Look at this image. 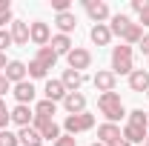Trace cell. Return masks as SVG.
<instances>
[{
	"instance_id": "5b68a950",
	"label": "cell",
	"mask_w": 149,
	"mask_h": 146,
	"mask_svg": "<svg viewBox=\"0 0 149 146\" xmlns=\"http://www.w3.org/2000/svg\"><path fill=\"white\" fill-rule=\"evenodd\" d=\"M66 60H69V69L83 74V69H89V63H92V55H89V49H77L74 46L72 52L66 55Z\"/></svg>"
},
{
	"instance_id": "cb8c5ba5",
	"label": "cell",
	"mask_w": 149,
	"mask_h": 146,
	"mask_svg": "<svg viewBox=\"0 0 149 146\" xmlns=\"http://www.w3.org/2000/svg\"><path fill=\"white\" fill-rule=\"evenodd\" d=\"M129 23H132V20L126 17V15H115L112 23H109V32H112V35H118V37H123V32L129 29Z\"/></svg>"
},
{
	"instance_id": "83f0119b",
	"label": "cell",
	"mask_w": 149,
	"mask_h": 146,
	"mask_svg": "<svg viewBox=\"0 0 149 146\" xmlns=\"http://www.w3.org/2000/svg\"><path fill=\"white\" fill-rule=\"evenodd\" d=\"M12 26V6H9V0H0V26Z\"/></svg>"
},
{
	"instance_id": "d6986e66",
	"label": "cell",
	"mask_w": 149,
	"mask_h": 146,
	"mask_svg": "<svg viewBox=\"0 0 149 146\" xmlns=\"http://www.w3.org/2000/svg\"><path fill=\"white\" fill-rule=\"evenodd\" d=\"M55 26L60 29V35H69V32H74V26H77V17H74L72 12H60L55 17Z\"/></svg>"
},
{
	"instance_id": "4316f807",
	"label": "cell",
	"mask_w": 149,
	"mask_h": 146,
	"mask_svg": "<svg viewBox=\"0 0 149 146\" xmlns=\"http://www.w3.org/2000/svg\"><path fill=\"white\" fill-rule=\"evenodd\" d=\"M129 126H141V129H146V126H149L146 112H143V109H135V112H129Z\"/></svg>"
},
{
	"instance_id": "60d3db41",
	"label": "cell",
	"mask_w": 149,
	"mask_h": 146,
	"mask_svg": "<svg viewBox=\"0 0 149 146\" xmlns=\"http://www.w3.org/2000/svg\"><path fill=\"white\" fill-rule=\"evenodd\" d=\"M92 146H106V143H100V140H95V143H92Z\"/></svg>"
},
{
	"instance_id": "7c38bea8",
	"label": "cell",
	"mask_w": 149,
	"mask_h": 146,
	"mask_svg": "<svg viewBox=\"0 0 149 146\" xmlns=\"http://www.w3.org/2000/svg\"><path fill=\"white\" fill-rule=\"evenodd\" d=\"M118 138H123L118 123H103V126H97V140H100V143L112 146L115 140H118Z\"/></svg>"
},
{
	"instance_id": "1f68e13d",
	"label": "cell",
	"mask_w": 149,
	"mask_h": 146,
	"mask_svg": "<svg viewBox=\"0 0 149 146\" xmlns=\"http://www.w3.org/2000/svg\"><path fill=\"white\" fill-rule=\"evenodd\" d=\"M9 46H12V35H9L6 29H0V52H6Z\"/></svg>"
},
{
	"instance_id": "52a82bcc",
	"label": "cell",
	"mask_w": 149,
	"mask_h": 146,
	"mask_svg": "<svg viewBox=\"0 0 149 146\" xmlns=\"http://www.w3.org/2000/svg\"><path fill=\"white\" fill-rule=\"evenodd\" d=\"M12 95L17 97V103H23V106H29V103L35 100L37 89L32 86V80H20V83H15V86H12Z\"/></svg>"
},
{
	"instance_id": "8992f818",
	"label": "cell",
	"mask_w": 149,
	"mask_h": 146,
	"mask_svg": "<svg viewBox=\"0 0 149 146\" xmlns=\"http://www.w3.org/2000/svg\"><path fill=\"white\" fill-rule=\"evenodd\" d=\"M32 126L40 132V138H43V140H57V138H60V126H57L55 120H46V117H37V115H35Z\"/></svg>"
},
{
	"instance_id": "ee69618b",
	"label": "cell",
	"mask_w": 149,
	"mask_h": 146,
	"mask_svg": "<svg viewBox=\"0 0 149 146\" xmlns=\"http://www.w3.org/2000/svg\"><path fill=\"white\" fill-rule=\"evenodd\" d=\"M146 95H149V92H146Z\"/></svg>"
},
{
	"instance_id": "484cf974",
	"label": "cell",
	"mask_w": 149,
	"mask_h": 146,
	"mask_svg": "<svg viewBox=\"0 0 149 146\" xmlns=\"http://www.w3.org/2000/svg\"><path fill=\"white\" fill-rule=\"evenodd\" d=\"M55 112H57V103L46 100V97L35 106V115H37V117H46V120H52V115H55Z\"/></svg>"
},
{
	"instance_id": "44dd1931",
	"label": "cell",
	"mask_w": 149,
	"mask_h": 146,
	"mask_svg": "<svg viewBox=\"0 0 149 146\" xmlns=\"http://www.w3.org/2000/svg\"><path fill=\"white\" fill-rule=\"evenodd\" d=\"M120 135H123V140H129V143H143L149 132H146V129H141V126H129V123H126Z\"/></svg>"
},
{
	"instance_id": "f546056e",
	"label": "cell",
	"mask_w": 149,
	"mask_h": 146,
	"mask_svg": "<svg viewBox=\"0 0 149 146\" xmlns=\"http://www.w3.org/2000/svg\"><path fill=\"white\" fill-rule=\"evenodd\" d=\"M26 72H29V77H46V72H49V69H46V66H40L37 60H32V63L26 66Z\"/></svg>"
},
{
	"instance_id": "603a6c76",
	"label": "cell",
	"mask_w": 149,
	"mask_h": 146,
	"mask_svg": "<svg viewBox=\"0 0 149 146\" xmlns=\"http://www.w3.org/2000/svg\"><path fill=\"white\" fill-rule=\"evenodd\" d=\"M49 43H52V49L57 52V57H60V55H69V52L74 49V46H72V40H69V35H55L52 40H49Z\"/></svg>"
},
{
	"instance_id": "4dcf8cb0",
	"label": "cell",
	"mask_w": 149,
	"mask_h": 146,
	"mask_svg": "<svg viewBox=\"0 0 149 146\" xmlns=\"http://www.w3.org/2000/svg\"><path fill=\"white\" fill-rule=\"evenodd\" d=\"M9 120H12V112L6 109V103H3V97H0V129H6Z\"/></svg>"
},
{
	"instance_id": "3957f363",
	"label": "cell",
	"mask_w": 149,
	"mask_h": 146,
	"mask_svg": "<svg viewBox=\"0 0 149 146\" xmlns=\"http://www.w3.org/2000/svg\"><path fill=\"white\" fill-rule=\"evenodd\" d=\"M95 126V115L89 112H83V115H66V120H63V129H66V135H77V132H89Z\"/></svg>"
},
{
	"instance_id": "9c48e42d",
	"label": "cell",
	"mask_w": 149,
	"mask_h": 146,
	"mask_svg": "<svg viewBox=\"0 0 149 146\" xmlns=\"http://www.w3.org/2000/svg\"><path fill=\"white\" fill-rule=\"evenodd\" d=\"M83 6H86V12H89V17L95 23H103V20L109 17V6L103 0H83Z\"/></svg>"
},
{
	"instance_id": "4fadbf2b",
	"label": "cell",
	"mask_w": 149,
	"mask_h": 146,
	"mask_svg": "<svg viewBox=\"0 0 149 146\" xmlns=\"http://www.w3.org/2000/svg\"><path fill=\"white\" fill-rule=\"evenodd\" d=\"M129 89L132 92H149V69H135L129 74Z\"/></svg>"
},
{
	"instance_id": "8fae6325",
	"label": "cell",
	"mask_w": 149,
	"mask_h": 146,
	"mask_svg": "<svg viewBox=\"0 0 149 146\" xmlns=\"http://www.w3.org/2000/svg\"><path fill=\"white\" fill-rule=\"evenodd\" d=\"M43 95H46V100H52V103H63V97L69 95L66 92V86L60 83V80H46V86H43Z\"/></svg>"
},
{
	"instance_id": "7402d4cb",
	"label": "cell",
	"mask_w": 149,
	"mask_h": 146,
	"mask_svg": "<svg viewBox=\"0 0 149 146\" xmlns=\"http://www.w3.org/2000/svg\"><path fill=\"white\" fill-rule=\"evenodd\" d=\"M40 66H46V69H52L57 63V52L52 49V46H43V49H37V57H35Z\"/></svg>"
},
{
	"instance_id": "f1b7e54d",
	"label": "cell",
	"mask_w": 149,
	"mask_h": 146,
	"mask_svg": "<svg viewBox=\"0 0 149 146\" xmlns=\"http://www.w3.org/2000/svg\"><path fill=\"white\" fill-rule=\"evenodd\" d=\"M0 146H20V140H17V135H15V132L3 129V132H0Z\"/></svg>"
},
{
	"instance_id": "6da1fadb",
	"label": "cell",
	"mask_w": 149,
	"mask_h": 146,
	"mask_svg": "<svg viewBox=\"0 0 149 146\" xmlns=\"http://www.w3.org/2000/svg\"><path fill=\"white\" fill-rule=\"evenodd\" d=\"M97 109H100V115L106 117V123H115V120H120V117L126 115L123 100H120L118 92H103V95L97 97Z\"/></svg>"
},
{
	"instance_id": "2e32d148",
	"label": "cell",
	"mask_w": 149,
	"mask_h": 146,
	"mask_svg": "<svg viewBox=\"0 0 149 146\" xmlns=\"http://www.w3.org/2000/svg\"><path fill=\"white\" fill-rule=\"evenodd\" d=\"M115 83H118V77L112 72H106V69L95 74V89L100 92V95H103V92H115Z\"/></svg>"
},
{
	"instance_id": "ffe728a7",
	"label": "cell",
	"mask_w": 149,
	"mask_h": 146,
	"mask_svg": "<svg viewBox=\"0 0 149 146\" xmlns=\"http://www.w3.org/2000/svg\"><path fill=\"white\" fill-rule=\"evenodd\" d=\"M60 83L66 86V92H77L80 86H83V74L74 72V69H66V72H63V77H60Z\"/></svg>"
},
{
	"instance_id": "f35d334b",
	"label": "cell",
	"mask_w": 149,
	"mask_h": 146,
	"mask_svg": "<svg viewBox=\"0 0 149 146\" xmlns=\"http://www.w3.org/2000/svg\"><path fill=\"white\" fill-rule=\"evenodd\" d=\"M112 146H132V143H129V140H123V138H118V140H115Z\"/></svg>"
},
{
	"instance_id": "d590c367",
	"label": "cell",
	"mask_w": 149,
	"mask_h": 146,
	"mask_svg": "<svg viewBox=\"0 0 149 146\" xmlns=\"http://www.w3.org/2000/svg\"><path fill=\"white\" fill-rule=\"evenodd\" d=\"M9 89H12V83L6 80V74H0V97H3V95H9Z\"/></svg>"
},
{
	"instance_id": "ab89813d",
	"label": "cell",
	"mask_w": 149,
	"mask_h": 146,
	"mask_svg": "<svg viewBox=\"0 0 149 146\" xmlns=\"http://www.w3.org/2000/svg\"><path fill=\"white\" fill-rule=\"evenodd\" d=\"M6 66H9V63H6V55L0 52V69H6Z\"/></svg>"
},
{
	"instance_id": "8d00e7d4",
	"label": "cell",
	"mask_w": 149,
	"mask_h": 146,
	"mask_svg": "<svg viewBox=\"0 0 149 146\" xmlns=\"http://www.w3.org/2000/svg\"><path fill=\"white\" fill-rule=\"evenodd\" d=\"M138 46H141V52L149 57V35H143V37H141V43H138Z\"/></svg>"
},
{
	"instance_id": "e0dca14e",
	"label": "cell",
	"mask_w": 149,
	"mask_h": 146,
	"mask_svg": "<svg viewBox=\"0 0 149 146\" xmlns=\"http://www.w3.org/2000/svg\"><path fill=\"white\" fill-rule=\"evenodd\" d=\"M17 140H20V146H40L43 143V138H40V132L35 126H23L17 132Z\"/></svg>"
},
{
	"instance_id": "e575fe53",
	"label": "cell",
	"mask_w": 149,
	"mask_h": 146,
	"mask_svg": "<svg viewBox=\"0 0 149 146\" xmlns=\"http://www.w3.org/2000/svg\"><path fill=\"white\" fill-rule=\"evenodd\" d=\"M132 9H135L138 15H141V12H146V9H149V0H132Z\"/></svg>"
},
{
	"instance_id": "ba28073f",
	"label": "cell",
	"mask_w": 149,
	"mask_h": 146,
	"mask_svg": "<svg viewBox=\"0 0 149 146\" xmlns=\"http://www.w3.org/2000/svg\"><path fill=\"white\" fill-rule=\"evenodd\" d=\"M63 109L69 112V115H83V112H86V97H83L80 92H69V95L63 97Z\"/></svg>"
},
{
	"instance_id": "d6a6232c",
	"label": "cell",
	"mask_w": 149,
	"mask_h": 146,
	"mask_svg": "<svg viewBox=\"0 0 149 146\" xmlns=\"http://www.w3.org/2000/svg\"><path fill=\"white\" fill-rule=\"evenodd\" d=\"M69 6H72L69 0H52V9H55L57 15H60V12H69Z\"/></svg>"
},
{
	"instance_id": "74e56055",
	"label": "cell",
	"mask_w": 149,
	"mask_h": 146,
	"mask_svg": "<svg viewBox=\"0 0 149 146\" xmlns=\"http://www.w3.org/2000/svg\"><path fill=\"white\" fill-rule=\"evenodd\" d=\"M138 26H141V29H143V26H149V9H146V12H141V20H138Z\"/></svg>"
},
{
	"instance_id": "b9f144b4",
	"label": "cell",
	"mask_w": 149,
	"mask_h": 146,
	"mask_svg": "<svg viewBox=\"0 0 149 146\" xmlns=\"http://www.w3.org/2000/svg\"><path fill=\"white\" fill-rule=\"evenodd\" d=\"M143 146H149V135H146V140H143Z\"/></svg>"
},
{
	"instance_id": "5bb4252c",
	"label": "cell",
	"mask_w": 149,
	"mask_h": 146,
	"mask_svg": "<svg viewBox=\"0 0 149 146\" xmlns=\"http://www.w3.org/2000/svg\"><path fill=\"white\" fill-rule=\"evenodd\" d=\"M6 80L9 83H20V80H26V63H20V60H9V66H6Z\"/></svg>"
},
{
	"instance_id": "836d02e7",
	"label": "cell",
	"mask_w": 149,
	"mask_h": 146,
	"mask_svg": "<svg viewBox=\"0 0 149 146\" xmlns=\"http://www.w3.org/2000/svg\"><path fill=\"white\" fill-rule=\"evenodd\" d=\"M55 146H77V143H74L72 135H60V138L55 140Z\"/></svg>"
},
{
	"instance_id": "7bdbcfd3",
	"label": "cell",
	"mask_w": 149,
	"mask_h": 146,
	"mask_svg": "<svg viewBox=\"0 0 149 146\" xmlns=\"http://www.w3.org/2000/svg\"><path fill=\"white\" fill-rule=\"evenodd\" d=\"M146 117H149V112H146Z\"/></svg>"
},
{
	"instance_id": "d4e9b609",
	"label": "cell",
	"mask_w": 149,
	"mask_h": 146,
	"mask_svg": "<svg viewBox=\"0 0 149 146\" xmlns=\"http://www.w3.org/2000/svg\"><path fill=\"white\" fill-rule=\"evenodd\" d=\"M141 37H143V29H141L138 23H129V29L123 32V37H120V40H123L126 46H135V43H141Z\"/></svg>"
},
{
	"instance_id": "277c9868",
	"label": "cell",
	"mask_w": 149,
	"mask_h": 146,
	"mask_svg": "<svg viewBox=\"0 0 149 146\" xmlns=\"http://www.w3.org/2000/svg\"><path fill=\"white\" fill-rule=\"evenodd\" d=\"M29 40L35 43L37 49L49 46V40H52V29H49V23H43V20H35V23H29Z\"/></svg>"
},
{
	"instance_id": "30bf717a",
	"label": "cell",
	"mask_w": 149,
	"mask_h": 146,
	"mask_svg": "<svg viewBox=\"0 0 149 146\" xmlns=\"http://www.w3.org/2000/svg\"><path fill=\"white\" fill-rule=\"evenodd\" d=\"M9 35H12V43L26 46V43H29V23H23V20H12V26H9Z\"/></svg>"
},
{
	"instance_id": "7a4b0ae2",
	"label": "cell",
	"mask_w": 149,
	"mask_h": 146,
	"mask_svg": "<svg viewBox=\"0 0 149 146\" xmlns=\"http://www.w3.org/2000/svg\"><path fill=\"white\" fill-rule=\"evenodd\" d=\"M132 72H135V66H132V46H126V43L115 46L112 49V74L118 77V74H132Z\"/></svg>"
},
{
	"instance_id": "ac0fdd59",
	"label": "cell",
	"mask_w": 149,
	"mask_h": 146,
	"mask_svg": "<svg viewBox=\"0 0 149 146\" xmlns=\"http://www.w3.org/2000/svg\"><path fill=\"white\" fill-rule=\"evenodd\" d=\"M89 37H92V43H97V46H109L112 32H109V26H106V23H95L92 32H89Z\"/></svg>"
},
{
	"instance_id": "9a60e30c",
	"label": "cell",
	"mask_w": 149,
	"mask_h": 146,
	"mask_svg": "<svg viewBox=\"0 0 149 146\" xmlns=\"http://www.w3.org/2000/svg\"><path fill=\"white\" fill-rule=\"evenodd\" d=\"M12 120H15L20 129H23V126H32V120H35V112L29 109V106H23V103H17V106L12 109Z\"/></svg>"
}]
</instances>
